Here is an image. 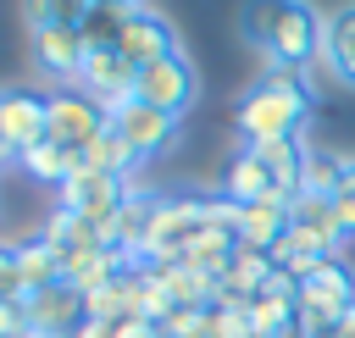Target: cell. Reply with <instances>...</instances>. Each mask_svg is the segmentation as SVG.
<instances>
[{
    "mask_svg": "<svg viewBox=\"0 0 355 338\" xmlns=\"http://www.w3.org/2000/svg\"><path fill=\"white\" fill-rule=\"evenodd\" d=\"M338 177H344V161H338V155H327V150H305V166H300V194H322V199H333Z\"/></svg>",
    "mask_w": 355,
    "mask_h": 338,
    "instance_id": "obj_21",
    "label": "cell"
},
{
    "mask_svg": "<svg viewBox=\"0 0 355 338\" xmlns=\"http://www.w3.org/2000/svg\"><path fill=\"white\" fill-rule=\"evenodd\" d=\"M128 199H133V183H128V177L72 172V177L61 183V211H72V216H83V222H94V227H105Z\"/></svg>",
    "mask_w": 355,
    "mask_h": 338,
    "instance_id": "obj_3",
    "label": "cell"
},
{
    "mask_svg": "<svg viewBox=\"0 0 355 338\" xmlns=\"http://www.w3.org/2000/svg\"><path fill=\"white\" fill-rule=\"evenodd\" d=\"M0 299H28L22 272H17V249H0Z\"/></svg>",
    "mask_w": 355,
    "mask_h": 338,
    "instance_id": "obj_26",
    "label": "cell"
},
{
    "mask_svg": "<svg viewBox=\"0 0 355 338\" xmlns=\"http://www.w3.org/2000/svg\"><path fill=\"white\" fill-rule=\"evenodd\" d=\"M11 155H17V150H11V144H6V133H0V161H11Z\"/></svg>",
    "mask_w": 355,
    "mask_h": 338,
    "instance_id": "obj_31",
    "label": "cell"
},
{
    "mask_svg": "<svg viewBox=\"0 0 355 338\" xmlns=\"http://www.w3.org/2000/svg\"><path fill=\"white\" fill-rule=\"evenodd\" d=\"M111 133H122V139L139 150V161H150V155H161V150L172 144L178 116H166V111H155V105H144V100H128L122 111H111Z\"/></svg>",
    "mask_w": 355,
    "mask_h": 338,
    "instance_id": "obj_8",
    "label": "cell"
},
{
    "mask_svg": "<svg viewBox=\"0 0 355 338\" xmlns=\"http://www.w3.org/2000/svg\"><path fill=\"white\" fill-rule=\"evenodd\" d=\"M288 233V205L283 199H255V205H239V244H250V249H266L272 255V244Z\"/></svg>",
    "mask_w": 355,
    "mask_h": 338,
    "instance_id": "obj_15",
    "label": "cell"
},
{
    "mask_svg": "<svg viewBox=\"0 0 355 338\" xmlns=\"http://www.w3.org/2000/svg\"><path fill=\"white\" fill-rule=\"evenodd\" d=\"M33 321H28V299H0V338H28Z\"/></svg>",
    "mask_w": 355,
    "mask_h": 338,
    "instance_id": "obj_25",
    "label": "cell"
},
{
    "mask_svg": "<svg viewBox=\"0 0 355 338\" xmlns=\"http://www.w3.org/2000/svg\"><path fill=\"white\" fill-rule=\"evenodd\" d=\"M17 272H22V288H28V294H44V288L61 283V255H55L44 238H33V244L17 249Z\"/></svg>",
    "mask_w": 355,
    "mask_h": 338,
    "instance_id": "obj_18",
    "label": "cell"
},
{
    "mask_svg": "<svg viewBox=\"0 0 355 338\" xmlns=\"http://www.w3.org/2000/svg\"><path fill=\"white\" fill-rule=\"evenodd\" d=\"M333 338H355V305L344 310V321H338V332H333Z\"/></svg>",
    "mask_w": 355,
    "mask_h": 338,
    "instance_id": "obj_29",
    "label": "cell"
},
{
    "mask_svg": "<svg viewBox=\"0 0 355 338\" xmlns=\"http://www.w3.org/2000/svg\"><path fill=\"white\" fill-rule=\"evenodd\" d=\"M305 105H311V94H300L294 83H277V78L255 83V89L239 100V133H244V144L294 139L300 122H305Z\"/></svg>",
    "mask_w": 355,
    "mask_h": 338,
    "instance_id": "obj_2",
    "label": "cell"
},
{
    "mask_svg": "<svg viewBox=\"0 0 355 338\" xmlns=\"http://www.w3.org/2000/svg\"><path fill=\"white\" fill-rule=\"evenodd\" d=\"M116 338H161V327L144 321V316H133V321H116Z\"/></svg>",
    "mask_w": 355,
    "mask_h": 338,
    "instance_id": "obj_27",
    "label": "cell"
},
{
    "mask_svg": "<svg viewBox=\"0 0 355 338\" xmlns=\"http://www.w3.org/2000/svg\"><path fill=\"white\" fill-rule=\"evenodd\" d=\"M128 17H133V11H122V6H94V11L83 17V44H89V50H116Z\"/></svg>",
    "mask_w": 355,
    "mask_h": 338,
    "instance_id": "obj_22",
    "label": "cell"
},
{
    "mask_svg": "<svg viewBox=\"0 0 355 338\" xmlns=\"http://www.w3.org/2000/svg\"><path fill=\"white\" fill-rule=\"evenodd\" d=\"M28 321L50 338H72L83 321H89V299L72 288V283H55L44 294H28Z\"/></svg>",
    "mask_w": 355,
    "mask_h": 338,
    "instance_id": "obj_9",
    "label": "cell"
},
{
    "mask_svg": "<svg viewBox=\"0 0 355 338\" xmlns=\"http://www.w3.org/2000/svg\"><path fill=\"white\" fill-rule=\"evenodd\" d=\"M17 161H22V172L39 177V183H67V177H72V150H61V144H50V139L33 144V150H22Z\"/></svg>",
    "mask_w": 355,
    "mask_h": 338,
    "instance_id": "obj_20",
    "label": "cell"
},
{
    "mask_svg": "<svg viewBox=\"0 0 355 338\" xmlns=\"http://www.w3.org/2000/svg\"><path fill=\"white\" fill-rule=\"evenodd\" d=\"M133 166H139V150H133L122 133H111V127H105V133H100L89 150H78V155H72V172H105V177H128Z\"/></svg>",
    "mask_w": 355,
    "mask_h": 338,
    "instance_id": "obj_16",
    "label": "cell"
},
{
    "mask_svg": "<svg viewBox=\"0 0 355 338\" xmlns=\"http://www.w3.org/2000/svg\"><path fill=\"white\" fill-rule=\"evenodd\" d=\"M239 28L272 66H311V55H322V22L305 0H244Z\"/></svg>",
    "mask_w": 355,
    "mask_h": 338,
    "instance_id": "obj_1",
    "label": "cell"
},
{
    "mask_svg": "<svg viewBox=\"0 0 355 338\" xmlns=\"http://www.w3.org/2000/svg\"><path fill=\"white\" fill-rule=\"evenodd\" d=\"M322 61L338 83L355 89V6H338L327 22H322Z\"/></svg>",
    "mask_w": 355,
    "mask_h": 338,
    "instance_id": "obj_14",
    "label": "cell"
},
{
    "mask_svg": "<svg viewBox=\"0 0 355 338\" xmlns=\"http://www.w3.org/2000/svg\"><path fill=\"white\" fill-rule=\"evenodd\" d=\"M333 216H338L344 238H355V161H344V177L333 188Z\"/></svg>",
    "mask_w": 355,
    "mask_h": 338,
    "instance_id": "obj_24",
    "label": "cell"
},
{
    "mask_svg": "<svg viewBox=\"0 0 355 338\" xmlns=\"http://www.w3.org/2000/svg\"><path fill=\"white\" fill-rule=\"evenodd\" d=\"M116 50H122L133 66H155V61L178 55V33H172L155 11H133L128 28H122V39H116Z\"/></svg>",
    "mask_w": 355,
    "mask_h": 338,
    "instance_id": "obj_11",
    "label": "cell"
},
{
    "mask_svg": "<svg viewBox=\"0 0 355 338\" xmlns=\"http://www.w3.org/2000/svg\"><path fill=\"white\" fill-rule=\"evenodd\" d=\"M22 11H28V28L39 33V28H83L94 6L89 0H22Z\"/></svg>",
    "mask_w": 355,
    "mask_h": 338,
    "instance_id": "obj_19",
    "label": "cell"
},
{
    "mask_svg": "<svg viewBox=\"0 0 355 338\" xmlns=\"http://www.w3.org/2000/svg\"><path fill=\"white\" fill-rule=\"evenodd\" d=\"M72 338H116V321H83Z\"/></svg>",
    "mask_w": 355,
    "mask_h": 338,
    "instance_id": "obj_28",
    "label": "cell"
},
{
    "mask_svg": "<svg viewBox=\"0 0 355 338\" xmlns=\"http://www.w3.org/2000/svg\"><path fill=\"white\" fill-rule=\"evenodd\" d=\"M222 199H233V205H255V199H283V194H277L272 172L261 166V155L239 150L233 166H227V177H222ZM283 205H288V199H283Z\"/></svg>",
    "mask_w": 355,
    "mask_h": 338,
    "instance_id": "obj_13",
    "label": "cell"
},
{
    "mask_svg": "<svg viewBox=\"0 0 355 338\" xmlns=\"http://www.w3.org/2000/svg\"><path fill=\"white\" fill-rule=\"evenodd\" d=\"M0 133H6V144L17 155L33 150V144H44L50 139V100H39L28 89H6L0 94Z\"/></svg>",
    "mask_w": 355,
    "mask_h": 338,
    "instance_id": "obj_7",
    "label": "cell"
},
{
    "mask_svg": "<svg viewBox=\"0 0 355 338\" xmlns=\"http://www.w3.org/2000/svg\"><path fill=\"white\" fill-rule=\"evenodd\" d=\"M105 127H111V111L100 100H89V94H50V144H61V150L78 155Z\"/></svg>",
    "mask_w": 355,
    "mask_h": 338,
    "instance_id": "obj_5",
    "label": "cell"
},
{
    "mask_svg": "<svg viewBox=\"0 0 355 338\" xmlns=\"http://www.w3.org/2000/svg\"><path fill=\"white\" fill-rule=\"evenodd\" d=\"M161 338H211V305H178L161 321Z\"/></svg>",
    "mask_w": 355,
    "mask_h": 338,
    "instance_id": "obj_23",
    "label": "cell"
},
{
    "mask_svg": "<svg viewBox=\"0 0 355 338\" xmlns=\"http://www.w3.org/2000/svg\"><path fill=\"white\" fill-rule=\"evenodd\" d=\"M300 294H311V299H327V305H355V277L338 266V255H327V260H316L311 266V277L300 283Z\"/></svg>",
    "mask_w": 355,
    "mask_h": 338,
    "instance_id": "obj_17",
    "label": "cell"
},
{
    "mask_svg": "<svg viewBox=\"0 0 355 338\" xmlns=\"http://www.w3.org/2000/svg\"><path fill=\"white\" fill-rule=\"evenodd\" d=\"M194 89H200L194 66H189L183 55H166V61H155V66H139L133 100H144V105H155V111H166V116H183V111L194 105Z\"/></svg>",
    "mask_w": 355,
    "mask_h": 338,
    "instance_id": "obj_4",
    "label": "cell"
},
{
    "mask_svg": "<svg viewBox=\"0 0 355 338\" xmlns=\"http://www.w3.org/2000/svg\"><path fill=\"white\" fill-rule=\"evenodd\" d=\"M83 299H89V321H133V316H144V266L116 272L105 288L83 294Z\"/></svg>",
    "mask_w": 355,
    "mask_h": 338,
    "instance_id": "obj_12",
    "label": "cell"
},
{
    "mask_svg": "<svg viewBox=\"0 0 355 338\" xmlns=\"http://www.w3.org/2000/svg\"><path fill=\"white\" fill-rule=\"evenodd\" d=\"M89 61V44H83V28H39L33 33V66L44 78H61V83H78Z\"/></svg>",
    "mask_w": 355,
    "mask_h": 338,
    "instance_id": "obj_10",
    "label": "cell"
},
{
    "mask_svg": "<svg viewBox=\"0 0 355 338\" xmlns=\"http://www.w3.org/2000/svg\"><path fill=\"white\" fill-rule=\"evenodd\" d=\"M133 83H139V66L122 55V50H89L83 72H78V94L100 100L105 111H122L133 100Z\"/></svg>",
    "mask_w": 355,
    "mask_h": 338,
    "instance_id": "obj_6",
    "label": "cell"
},
{
    "mask_svg": "<svg viewBox=\"0 0 355 338\" xmlns=\"http://www.w3.org/2000/svg\"><path fill=\"white\" fill-rule=\"evenodd\" d=\"M89 6H122V11H144V0H89Z\"/></svg>",
    "mask_w": 355,
    "mask_h": 338,
    "instance_id": "obj_30",
    "label": "cell"
}]
</instances>
